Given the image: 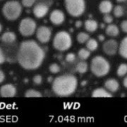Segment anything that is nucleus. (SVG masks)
I'll return each instance as SVG.
<instances>
[{
    "instance_id": "1",
    "label": "nucleus",
    "mask_w": 127,
    "mask_h": 127,
    "mask_svg": "<svg viewBox=\"0 0 127 127\" xmlns=\"http://www.w3.org/2000/svg\"><path fill=\"white\" fill-rule=\"evenodd\" d=\"M44 58L45 52L36 41L28 40L21 43L17 52V61L23 69H37L43 62Z\"/></svg>"
},
{
    "instance_id": "2",
    "label": "nucleus",
    "mask_w": 127,
    "mask_h": 127,
    "mask_svg": "<svg viewBox=\"0 0 127 127\" xmlns=\"http://www.w3.org/2000/svg\"><path fill=\"white\" fill-rule=\"evenodd\" d=\"M78 86L76 77L71 74H64L56 77L52 82V91L58 96L67 97L76 91Z\"/></svg>"
},
{
    "instance_id": "3",
    "label": "nucleus",
    "mask_w": 127,
    "mask_h": 127,
    "mask_svg": "<svg viewBox=\"0 0 127 127\" xmlns=\"http://www.w3.org/2000/svg\"><path fill=\"white\" fill-rule=\"evenodd\" d=\"M110 64L102 56H95L91 62V70L96 77H102L106 76L110 71Z\"/></svg>"
},
{
    "instance_id": "4",
    "label": "nucleus",
    "mask_w": 127,
    "mask_h": 127,
    "mask_svg": "<svg viewBox=\"0 0 127 127\" xmlns=\"http://www.w3.org/2000/svg\"><path fill=\"white\" fill-rule=\"evenodd\" d=\"M72 37L70 34L65 31L58 32L55 35L52 41L53 47L60 52H65L68 50L72 46Z\"/></svg>"
},
{
    "instance_id": "5",
    "label": "nucleus",
    "mask_w": 127,
    "mask_h": 127,
    "mask_svg": "<svg viewBox=\"0 0 127 127\" xmlns=\"http://www.w3.org/2000/svg\"><path fill=\"white\" fill-rule=\"evenodd\" d=\"M22 11L23 8L21 4L16 0L7 2L2 8V14L4 17L10 21L17 20L21 15Z\"/></svg>"
},
{
    "instance_id": "6",
    "label": "nucleus",
    "mask_w": 127,
    "mask_h": 127,
    "mask_svg": "<svg viewBox=\"0 0 127 127\" xmlns=\"http://www.w3.org/2000/svg\"><path fill=\"white\" fill-rule=\"evenodd\" d=\"M64 4L68 14L74 17L82 16L85 11V0H64Z\"/></svg>"
},
{
    "instance_id": "7",
    "label": "nucleus",
    "mask_w": 127,
    "mask_h": 127,
    "mask_svg": "<svg viewBox=\"0 0 127 127\" xmlns=\"http://www.w3.org/2000/svg\"><path fill=\"white\" fill-rule=\"evenodd\" d=\"M37 29L35 21L29 17L23 19L19 25V32L23 37H30L33 35Z\"/></svg>"
},
{
    "instance_id": "8",
    "label": "nucleus",
    "mask_w": 127,
    "mask_h": 127,
    "mask_svg": "<svg viewBox=\"0 0 127 127\" xmlns=\"http://www.w3.org/2000/svg\"><path fill=\"white\" fill-rule=\"evenodd\" d=\"M36 37L38 41L41 43H48L52 37V31L47 26H40L37 29H36Z\"/></svg>"
},
{
    "instance_id": "9",
    "label": "nucleus",
    "mask_w": 127,
    "mask_h": 127,
    "mask_svg": "<svg viewBox=\"0 0 127 127\" xmlns=\"http://www.w3.org/2000/svg\"><path fill=\"white\" fill-rule=\"evenodd\" d=\"M103 52L108 55H114L118 50V43L114 40H108L102 45Z\"/></svg>"
},
{
    "instance_id": "10",
    "label": "nucleus",
    "mask_w": 127,
    "mask_h": 127,
    "mask_svg": "<svg viewBox=\"0 0 127 127\" xmlns=\"http://www.w3.org/2000/svg\"><path fill=\"white\" fill-rule=\"evenodd\" d=\"M49 20L51 23L55 26L61 25L65 20V15L61 10L55 9L52 11L49 15Z\"/></svg>"
},
{
    "instance_id": "11",
    "label": "nucleus",
    "mask_w": 127,
    "mask_h": 127,
    "mask_svg": "<svg viewBox=\"0 0 127 127\" xmlns=\"http://www.w3.org/2000/svg\"><path fill=\"white\" fill-rule=\"evenodd\" d=\"M17 94V88L11 84L4 85L0 88V96L4 98L14 97Z\"/></svg>"
},
{
    "instance_id": "12",
    "label": "nucleus",
    "mask_w": 127,
    "mask_h": 127,
    "mask_svg": "<svg viewBox=\"0 0 127 127\" xmlns=\"http://www.w3.org/2000/svg\"><path fill=\"white\" fill-rule=\"evenodd\" d=\"M49 12V7L44 3L37 4L33 9V14L35 17L41 19L44 17Z\"/></svg>"
},
{
    "instance_id": "13",
    "label": "nucleus",
    "mask_w": 127,
    "mask_h": 127,
    "mask_svg": "<svg viewBox=\"0 0 127 127\" xmlns=\"http://www.w3.org/2000/svg\"><path fill=\"white\" fill-rule=\"evenodd\" d=\"M105 88L110 93H114L118 91L120 85L117 80L114 79H108L105 82Z\"/></svg>"
},
{
    "instance_id": "14",
    "label": "nucleus",
    "mask_w": 127,
    "mask_h": 127,
    "mask_svg": "<svg viewBox=\"0 0 127 127\" xmlns=\"http://www.w3.org/2000/svg\"><path fill=\"white\" fill-rule=\"evenodd\" d=\"M91 96L94 98H99V97L107 98V97H112V95L106 89L102 88H98L93 91L91 94Z\"/></svg>"
},
{
    "instance_id": "15",
    "label": "nucleus",
    "mask_w": 127,
    "mask_h": 127,
    "mask_svg": "<svg viewBox=\"0 0 127 127\" xmlns=\"http://www.w3.org/2000/svg\"><path fill=\"white\" fill-rule=\"evenodd\" d=\"M113 9V4L109 0H103L99 5V10L102 14H109Z\"/></svg>"
},
{
    "instance_id": "16",
    "label": "nucleus",
    "mask_w": 127,
    "mask_h": 127,
    "mask_svg": "<svg viewBox=\"0 0 127 127\" xmlns=\"http://www.w3.org/2000/svg\"><path fill=\"white\" fill-rule=\"evenodd\" d=\"M1 40L4 43L11 44L16 41L17 36H16L15 33H14L12 32H5L2 35Z\"/></svg>"
},
{
    "instance_id": "17",
    "label": "nucleus",
    "mask_w": 127,
    "mask_h": 127,
    "mask_svg": "<svg viewBox=\"0 0 127 127\" xmlns=\"http://www.w3.org/2000/svg\"><path fill=\"white\" fill-rule=\"evenodd\" d=\"M118 51L120 55L123 58L127 59V37H124L118 46Z\"/></svg>"
},
{
    "instance_id": "18",
    "label": "nucleus",
    "mask_w": 127,
    "mask_h": 127,
    "mask_svg": "<svg viewBox=\"0 0 127 127\" xmlns=\"http://www.w3.org/2000/svg\"><path fill=\"white\" fill-rule=\"evenodd\" d=\"M85 28L88 32H94L98 29V23L96 20H88L85 22Z\"/></svg>"
},
{
    "instance_id": "19",
    "label": "nucleus",
    "mask_w": 127,
    "mask_h": 127,
    "mask_svg": "<svg viewBox=\"0 0 127 127\" xmlns=\"http://www.w3.org/2000/svg\"><path fill=\"white\" fill-rule=\"evenodd\" d=\"M105 33L109 37H116L119 34V28L114 24H109L105 29Z\"/></svg>"
},
{
    "instance_id": "20",
    "label": "nucleus",
    "mask_w": 127,
    "mask_h": 127,
    "mask_svg": "<svg viewBox=\"0 0 127 127\" xmlns=\"http://www.w3.org/2000/svg\"><path fill=\"white\" fill-rule=\"evenodd\" d=\"M88 65L87 62H85V61H82L79 62L76 67V71L81 74L85 73L88 71Z\"/></svg>"
},
{
    "instance_id": "21",
    "label": "nucleus",
    "mask_w": 127,
    "mask_h": 127,
    "mask_svg": "<svg viewBox=\"0 0 127 127\" xmlns=\"http://www.w3.org/2000/svg\"><path fill=\"white\" fill-rule=\"evenodd\" d=\"M86 47L90 52H94L98 48V42L94 38H89L86 42Z\"/></svg>"
},
{
    "instance_id": "22",
    "label": "nucleus",
    "mask_w": 127,
    "mask_h": 127,
    "mask_svg": "<svg viewBox=\"0 0 127 127\" xmlns=\"http://www.w3.org/2000/svg\"><path fill=\"white\" fill-rule=\"evenodd\" d=\"M91 55V52L86 48H82L79 50L78 52V56L82 61H85L87 60Z\"/></svg>"
},
{
    "instance_id": "23",
    "label": "nucleus",
    "mask_w": 127,
    "mask_h": 127,
    "mask_svg": "<svg viewBox=\"0 0 127 127\" xmlns=\"http://www.w3.org/2000/svg\"><path fill=\"white\" fill-rule=\"evenodd\" d=\"M24 96L26 97L30 98V97H42V94L38 91H36L34 89H29L25 92Z\"/></svg>"
},
{
    "instance_id": "24",
    "label": "nucleus",
    "mask_w": 127,
    "mask_h": 127,
    "mask_svg": "<svg viewBox=\"0 0 127 127\" xmlns=\"http://www.w3.org/2000/svg\"><path fill=\"white\" fill-rule=\"evenodd\" d=\"M126 73H127V64H121L117 68V75L119 77H123L126 76Z\"/></svg>"
},
{
    "instance_id": "25",
    "label": "nucleus",
    "mask_w": 127,
    "mask_h": 127,
    "mask_svg": "<svg viewBox=\"0 0 127 127\" xmlns=\"http://www.w3.org/2000/svg\"><path fill=\"white\" fill-rule=\"evenodd\" d=\"M89 38H90L89 34L85 33V32H79L77 34V37H76L77 41L79 43H82H82H85Z\"/></svg>"
},
{
    "instance_id": "26",
    "label": "nucleus",
    "mask_w": 127,
    "mask_h": 127,
    "mask_svg": "<svg viewBox=\"0 0 127 127\" xmlns=\"http://www.w3.org/2000/svg\"><path fill=\"white\" fill-rule=\"evenodd\" d=\"M114 15L116 17H121L124 14V9L121 5H117L114 8Z\"/></svg>"
},
{
    "instance_id": "27",
    "label": "nucleus",
    "mask_w": 127,
    "mask_h": 127,
    "mask_svg": "<svg viewBox=\"0 0 127 127\" xmlns=\"http://www.w3.org/2000/svg\"><path fill=\"white\" fill-rule=\"evenodd\" d=\"M49 70L51 73L52 74H56V73H58L60 71H61V67L58 64L56 63H53V64H51L49 67Z\"/></svg>"
},
{
    "instance_id": "28",
    "label": "nucleus",
    "mask_w": 127,
    "mask_h": 127,
    "mask_svg": "<svg viewBox=\"0 0 127 127\" xmlns=\"http://www.w3.org/2000/svg\"><path fill=\"white\" fill-rule=\"evenodd\" d=\"M65 60L68 63H73V62H74L75 60H76V55H75V54L73 53V52L68 53L66 55V57H65Z\"/></svg>"
},
{
    "instance_id": "29",
    "label": "nucleus",
    "mask_w": 127,
    "mask_h": 127,
    "mask_svg": "<svg viewBox=\"0 0 127 127\" xmlns=\"http://www.w3.org/2000/svg\"><path fill=\"white\" fill-rule=\"evenodd\" d=\"M36 0H22V4L26 8L32 7L34 3Z\"/></svg>"
},
{
    "instance_id": "30",
    "label": "nucleus",
    "mask_w": 127,
    "mask_h": 127,
    "mask_svg": "<svg viewBox=\"0 0 127 127\" xmlns=\"http://www.w3.org/2000/svg\"><path fill=\"white\" fill-rule=\"evenodd\" d=\"M42 82H43V78L40 75H35L33 77V82L34 85H41Z\"/></svg>"
},
{
    "instance_id": "31",
    "label": "nucleus",
    "mask_w": 127,
    "mask_h": 127,
    "mask_svg": "<svg viewBox=\"0 0 127 127\" xmlns=\"http://www.w3.org/2000/svg\"><path fill=\"white\" fill-rule=\"evenodd\" d=\"M114 19L112 17V16H111L109 14H105V16L103 17V21L105 23H108V24H111L112 22H113Z\"/></svg>"
},
{
    "instance_id": "32",
    "label": "nucleus",
    "mask_w": 127,
    "mask_h": 127,
    "mask_svg": "<svg viewBox=\"0 0 127 127\" xmlns=\"http://www.w3.org/2000/svg\"><path fill=\"white\" fill-rule=\"evenodd\" d=\"M120 27H121V29L123 32L127 33V20L123 21L120 24Z\"/></svg>"
},
{
    "instance_id": "33",
    "label": "nucleus",
    "mask_w": 127,
    "mask_h": 127,
    "mask_svg": "<svg viewBox=\"0 0 127 127\" xmlns=\"http://www.w3.org/2000/svg\"><path fill=\"white\" fill-rule=\"evenodd\" d=\"M5 61V56L4 55V52L2 49L0 48V64H2Z\"/></svg>"
},
{
    "instance_id": "34",
    "label": "nucleus",
    "mask_w": 127,
    "mask_h": 127,
    "mask_svg": "<svg viewBox=\"0 0 127 127\" xmlns=\"http://www.w3.org/2000/svg\"><path fill=\"white\" fill-rule=\"evenodd\" d=\"M5 75L2 70H0V84L2 83L5 81Z\"/></svg>"
},
{
    "instance_id": "35",
    "label": "nucleus",
    "mask_w": 127,
    "mask_h": 127,
    "mask_svg": "<svg viewBox=\"0 0 127 127\" xmlns=\"http://www.w3.org/2000/svg\"><path fill=\"white\" fill-rule=\"evenodd\" d=\"M123 86L127 88V76L124 78V79L123 81Z\"/></svg>"
},
{
    "instance_id": "36",
    "label": "nucleus",
    "mask_w": 127,
    "mask_h": 127,
    "mask_svg": "<svg viewBox=\"0 0 127 127\" xmlns=\"http://www.w3.org/2000/svg\"><path fill=\"white\" fill-rule=\"evenodd\" d=\"M98 37H99V41H104V40H105V37H104V35H102V34H100Z\"/></svg>"
},
{
    "instance_id": "37",
    "label": "nucleus",
    "mask_w": 127,
    "mask_h": 127,
    "mask_svg": "<svg viewBox=\"0 0 127 127\" xmlns=\"http://www.w3.org/2000/svg\"><path fill=\"white\" fill-rule=\"evenodd\" d=\"M82 26V22L81 21H77L76 23V27H80Z\"/></svg>"
},
{
    "instance_id": "38",
    "label": "nucleus",
    "mask_w": 127,
    "mask_h": 127,
    "mask_svg": "<svg viewBox=\"0 0 127 127\" xmlns=\"http://www.w3.org/2000/svg\"><path fill=\"white\" fill-rule=\"evenodd\" d=\"M116 1L117 2H125L126 1H127V0H116Z\"/></svg>"
},
{
    "instance_id": "39",
    "label": "nucleus",
    "mask_w": 127,
    "mask_h": 127,
    "mask_svg": "<svg viewBox=\"0 0 127 127\" xmlns=\"http://www.w3.org/2000/svg\"><path fill=\"white\" fill-rule=\"evenodd\" d=\"M2 25H1V23H0V33H1V32H2Z\"/></svg>"
}]
</instances>
